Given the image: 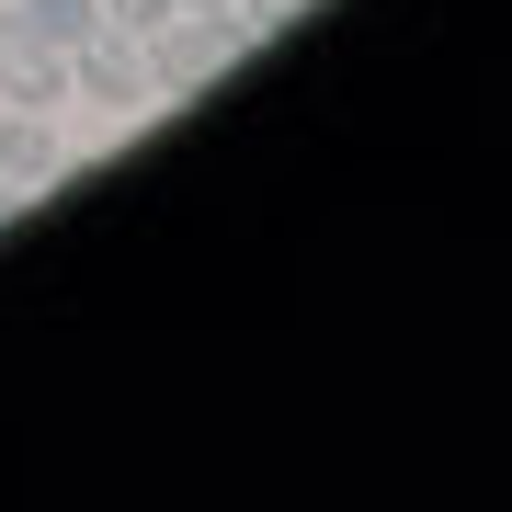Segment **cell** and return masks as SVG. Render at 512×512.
<instances>
[{"mask_svg": "<svg viewBox=\"0 0 512 512\" xmlns=\"http://www.w3.org/2000/svg\"><path fill=\"white\" fill-rule=\"evenodd\" d=\"M239 57H251V12H239V0H228V12H171L160 35H148V92H160V103H194L205 80L239 69Z\"/></svg>", "mask_w": 512, "mask_h": 512, "instance_id": "obj_1", "label": "cell"}, {"mask_svg": "<svg viewBox=\"0 0 512 512\" xmlns=\"http://www.w3.org/2000/svg\"><path fill=\"white\" fill-rule=\"evenodd\" d=\"M69 92H80V103H103V114L160 103V92H148V46H137V35H114V23H103V35L69 57Z\"/></svg>", "mask_w": 512, "mask_h": 512, "instance_id": "obj_2", "label": "cell"}, {"mask_svg": "<svg viewBox=\"0 0 512 512\" xmlns=\"http://www.w3.org/2000/svg\"><path fill=\"white\" fill-rule=\"evenodd\" d=\"M57 103H69V57L0 12V114H57Z\"/></svg>", "mask_w": 512, "mask_h": 512, "instance_id": "obj_3", "label": "cell"}, {"mask_svg": "<svg viewBox=\"0 0 512 512\" xmlns=\"http://www.w3.org/2000/svg\"><path fill=\"white\" fill-rule=\"evenodd\" d=\"M0 183H12V194H46L57 183V114H12V126H0Z\"/></svg>", "mask_w": 512, "mask_h": 512, "instance_id": "obj_4", "label": "cell"}, {"mask_svg": "<svg viewBox=\"0 0 512 512\" xmlns=\"http://www.w3.org/2000/svg\"><path fill=\"white\" fill-rule=\"evenodd\" d=\"M12 23H23V35H46L57 57H80V46L103 35V0H12Z\"/></svg>", "mask_w": 512, "mask_h": 512, "instance_id": "obj_5", "label": "cell"}, {"mask_svg": "<svg viewBox=\"0 0 512 512\" xmlns=\"http://www.w3.org/2000/svg\"><path fill=\"white\" fill-rule=\"evenodd\" d=\"M171 12H183V0H103V23H114V35H137V46H148V35H160V23H171Z\"/></svg>", "mask_w": 512, "mask_h": 512, "instance_id": "obj_6", "label": "cell"}, {"mask_svg": "<svg viewBox=\"0 0 512 512\" xmlns=\"http://www.w3.org/2000/svg\"><path fill=\"white\" fill-rule=\"evenodd\" d=\"M239 12H251V35H274V23H296L308 0H239Z\"/></svg>", "mask_w": 512, "mask_h": 512, "instance_id": "obj_7", "label": "cell"}, {"mask_svg": "<svg viewBox=\"0 0 512 512\" xmlns=\"http://www.w3.org/2000/svg\"><path fill=\"white\" fill-rule=\"evenodd\" d=\"M183 12H228V0H183Z\"/></svg>", "mask_w": 512, "mask_h": 512, "instance_id": "obj_8", "label": "cell"}, {"mask_svg": "<svg viewBox=\"0 0 512 512\" xmlns=\"http://www.w3.org/2000/svg\"><path fill=\"white\" fill-rule=\"evenodd\" d=\"M0 205H23V194H12V183H0Z\"/></svg>", "mask_w": 512, "mask_h": 512, "instance_id": "obj_9", "label": "cell"}]
</instances>
